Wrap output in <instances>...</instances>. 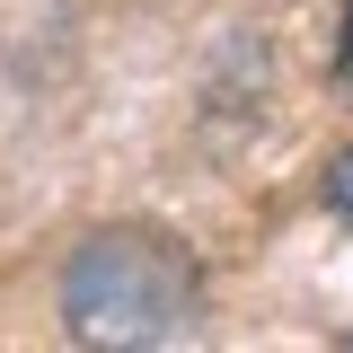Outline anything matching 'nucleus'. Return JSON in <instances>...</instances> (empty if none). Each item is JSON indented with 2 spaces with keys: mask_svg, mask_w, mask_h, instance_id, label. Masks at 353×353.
<instances>
[{
  "mask_svg": "<svg viewBox=\"0 0 353 353\" xmlns=\"http://www.w3.org/2000/svg\"><path fill=\"white\" fill-rule=\"evenodd\" d=\"M62 318L80 345L132 353V345H176L194 327V265L159 239H88L62 274Z\"/></svg>",
  "mask_w": 353,
  "mask_h": 353,
  "instance_id": "nucleus-1",
  "label": "nucleus"
},
{
  "mask_svg": "<svg viewBox=\"0 0 353 353\" xmlns=\"http://www.w3.org/2000/svg\"><path fill=\"white\" fill-rule=\"evenodd\" d=\"M327 194H336V212L353 221V159H336V176H327Z\"/></svg>",
  "mask_w": 353,
  "mask_h": 353,
  "instance_id": "nucleus-2",
  "label": "nucleus"
},
{
  "mask_svg": "<svg viewBox=\"0 0 353 353\" xmlns=\"http://www.w3.org/2000/svg\"><path fill=\"white\" fill-rule=\"evenodd\" d=\"M345 71H353V9H345Z\"/></svg>",
  "mask_w": 353,
  "mask_h": 353,
  "instance_id": "nucleus-3",
  "label": "nucleus"
}]
</instances>
